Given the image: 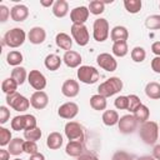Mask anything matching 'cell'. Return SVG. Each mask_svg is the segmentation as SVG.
<instances>
[{
    "mask_svg": "<svg viewBox=\"0 0 160 160\" xmlns=\"http://www.w3.org/2000/svg\"><path fill=\"white\" fill-rule=\"evenodd\" d=\"M139 136L146 145H155V142L159 139V125H158V122L148 120L144 124H141L140 130H139Z\"/></svg>",
    "mask_w": 160,
    "mask_h": 160,
    "instance_id": "obj_1",
    "label": "cell"
},
{
    "mask_svg": "<svg viewBox=\"0 0 160 160\" xmlns=\"http://www.w3.org/2000/svg\"><path fill=\"white\" fill-rule=\"evenodd\" d=\"M121 89H122V80L118 76H111L99 85L98 94H100L101 96L108 99V98L120 92Z\"/></svg>",
    "mask_w": 160,
    "mask_h": 160,
    "instance_id": "obj_2",
    "label": "cell"
},
{
    "mask_svg": "<svg viewBox=\"0 0 160 160\" xmlns=\"http://www.w3.org/2000/svg\"><path fill=\"white\" fill-rule=\"evenodd\" d=\"M25 40H26L25 31L21 28H12L5 32L2 42L11 49H16V48H20L25 42Z\"/></svg>",
    "mask_w": 160,
    "mask_h": 160,
    "instance_id": "obj_3",
    "label": "cell"
},
{
    "mask_svg": "<svg viewBox=\"0 0 160 160\" xmlns=\"http://www.w3.org/2000/svg\"><path fill=\"white\" fill-rule=\"evenodd\" d=\"M6 104H8L11 109H14L15 111H20V112L26 111V110L29 109V106L31 105V104H30V99L25 98L24 95L19 94L18 91L6 95Z\"/></svg>",
    "mask_w": 160,
    "mask_h": 160,
    "instance_id": "obj_4",
    "label": "cell"
},
{
    "mask_svg": "<svg viewBox=\"0 0 160 160\" xmlns=\"http://www.w3.org/2000/svg\"><path fill=\"white\" fill-rule=\"evenodd\" d=\"M76 75H78V79L80 80V82H84L88 85L95 84L100 78L99 71L94 66H89V65H81L78 69Z\"/></svg>",
    "mask_w": 160,
    "mask_h": 160,
    "instance_id": "obj_5",
    "label": "cell"
},
{
    "mask_svg": "<svg viewBox=\"0 0 160 160\" xmlns=\"http://www.w3.org/2000/svg\"><path fill=\"white\" fill-rule=\"evenodd\" d=\"M109 22L104 18H99L94 21L92 25V38L98 42H102L109 38Z\"/></svg>",
    "mask_w": 160,
    "mask_h": 160,
    "instance_id": "obj_6",
    "label": "cell"
},
{
    "mask_svg": "<svg viewBox=\"0 0 160 160\" xmlns=\"http://www.w3.org/2000/svg\"><path fill=\"white\" fill-rule=\"evenodd\" d=\"M70 32H71L72 40H75V42L79 46L88 45V42L90 40V34H89V30L85 26V24H72Z\"/></svg>",
    "mask_w": 160,
    "mask_h": 160,
    "instance_id": "obj_7",
    "label": "cell"
},
{
    "mask_svg": "<svg viewBox=\"0 0 160 160\" xmlns=\"http://www.w3.org/2000/svg\"><path fill=\"white\" fill-rule=\"evenodd\" d=\"M65 136L69 141H84V128L76 121H69L65 125Z\"/></svg>",
    "mask_w": 160,
    "mask_h": 160,
    "instance_id": "obj_8",
    "label": "cell"
},
{
    "mask_svg": "<svg viewBox=\"0 0 160 160\" xmlns=\"http://www.w3.org/2000/svg\"><path fill=\"white\" fill-rule=\"evenodd\" d=\"M138 121L135 119V116L132 114H126V115H122L120 119H119V122H118V126H119V131L121 134H131L136 130L138 128Z\"/></svg>",
    "mask_w": 160,
    "mask_h": 160,
    "instance_id": "obj_9",
    "label": "cell"
},
{
    "mask_svg": "<svg viewBox=\"0 0 160 160\" xmlns=\"http://www.w3.org/2000/svg\"><path fill=\"white\" fill-rule=\"evenodd\" d=\"M28 81H29L30 86L32 89H35L36 91H42L46 88V78L39 70H30Z\"/></svg>",
    "mask_w": 160,
    "mask_h": 160,
    "instance_id": "obj_10",
    "label": "cell"
},
{
    "mask_svg": "<svg viewBox=\"0 0 160 160\" xmlns=\"http://www.w3.org/2000/svg\"><path fill=\"white\" fill-rule=\"evenodd\" d=\"M96 62H98V65L101 69H104L105 71H109V72L115 71L116 68H118V61L109 52H101V54H99L98 58H96Z\"/></svg>",
    "mask_w": 160,
    "mask_h": 160,
    "instance_id": "obj_11",
    "label": "cell"
},
{
    "mask_svg": "<svg viewBox=\"0 0 160 160\" xmlns=\"http://www.w3.org/2000/svg\"><path fill=\"white\" fill-rule=\"evenodd\" d=\"M79 112V106L76 102L74 101H68V102H64L62 105L59 106L58 109V115L62 119H66V120H71L74 119Z\"/></svg>",
    "mask_w": 160,
    "mask_h": 160,
    "instance_id": "obj_12",
    "label": "cell"
},
{
    "mask_svg": "<svg viewBox=\"0 0 160 160\" xmlns=\"http://www.w3.org/2000/svg\"><path fill=\"white\" fill-rule=\"evenodd\" d=\"M90 11L86 6H76L70 11V20L72 24H85L89 19Z\"/></svg>",
    "mask_w": 160,
    "mask_h": 160,
    "instance_id": "obj_13",
    "label": "cell"
},
{
    "mask_svg": "<svg viewBox=\"0 0 160 160\" xmlns=\"http://www.w3.org/2000/svg\"><path fill=\"white\" fill-rule=\"evenodd\" d=\"M30 104L36 110H42L49 104V96L45 91H34L30 96Z\"/></svg>",
    "mask_w": 160,
    "mask_h": 160,
    "instance_id": "obj_14",
    "label": "cell"
},
{
    "mask_svg": "<svg viewBox=\"0 0 160 160\" xmlns=\"http://www.w3.org/2000/svg\"><path fill=\"white\" fill-rule=\"evenodd\" d=\"M80 91L79 82L74 79H66L61 86V94L66 98H75Z\"/></svg>",
    "mask_w": 160,
    "mask_h": 160,
    "instance_id": "obj_15",
    "label": "cell"
},
{
    "mask_svg": "<svg viewBox=\"0 0 160 160\" xmlns=\"http://www.w3.org/2000/svg\"><path fill=\"white\" fill-rule=\"evenodd\" d=\"M28 39L31 44L34 45H40L45 41L46 39V31L44 30V28L41 26H34L30 29L29 34H28Z\"/></svg>",
    "mask_w": 160,
    "mask_h": 160,
    "instance_id": "obj_16",
    "label": "cell"
},
{
    "mask_svg": "<svg viewBox=\"0 0 160 160\" xmlns=\"http://www.w3.org/2000/svg\"><path fill=\"white\" fill-rule=\"evenodd\" d=\"M62 61L65 62V65L68 68H71V69H75V68H80L81 65V55L78 52V51H74V50H69V51H65L64 56H62Z\"/></svg>",
    "mask_w": 160,
    "mask_h": 160,
    "instance_id": "obj_17",
    "label": "cell"
},
{
    "mask_svg": "<svg viewBox=\"0 0 160 160\" xmlns=\"http://www.w3.org/2000/svg\"><path fill=\"white\" fill-rule=\"evenodd\" d=\"M10 16L14 21H18V22H21L24 20L28 19L29 16V9L26 5H22V4H18V5H14L11 9H10Z\"/></svg>",
    "mask_w": 160,
    "mask_h": 160,
    "instance_id": "obj_18",
    "label": "cell"
},
{
    "mask_svg": "<svg viewBox=\"0 0 160 160\" xmlns=\"http://www.w3.org/2000/svg\"><path fill=\"white\" fill-rule=\"evenodd\" d=\"M65 152L69 156L79 158L85 152V145L84 141H69L65 146Z\"/></svg>",
    "mask_w": 160,
    "mask_h": 160,
    "instance_id": "obj_19",
    "label": "cell"
},
{
    "mask_svg": "<svg viewBox=\"0 0 160 160\" xmlns=\"http://www.w3.org/2000/svg\"><path fill=\"white\" fill-rule=\"evenodd\" d=\"M129 38V31L125 26H121V25H118V26H114L110 31V39L112 40V42H116V41H126Z\"/></svg>",
    "mask_w": 160,
    "mask_h": 160,
    "instance_id": "obj_20",
    "label": "cell"
},
{
    "mask_svg": "<svg viewBox=\"0 0 160 160\" xmlns=\"http://www.w3.org/2000/svg\"><path fill=\"white\" fill-rule=\"evenodd\" d=\"M64 142V139H62V135L58 131H52L48 135V139H46V146L50 149V150H58L61 148Z\"/></svg>",
    "mask_w": 160,
    "mask_h": 160,
    "instance_id": "obj_21",
    "label": "cell"
},
{
    "mask_svg": "<svg viewBox=\"0 0 160 160\" xmlns=\"http://www.w3.org/2000/svg\"><path fill=\"white\" fill-rule=\"evenodd\" d=\"M55 42H56L58 48H60L65 51H69V50H71V46H72V38H70V35L66 32H59L55 36Z\"/></svg>",
    "mask_w": 160,
    "mask_h": 160,
    "instance_id": "obj_22",
    "label": "cell"
},
{
    "mask_svg": "<svg viewBox=\"0 0 160 160\" xmlns=\"http://www.w3.org/2000/svg\"><path fill=\"white\" fill-rule=\"evenodd\" d=\"M69 12V4L65 0H56L52 5V14L56 18H65Z\"/></svg>",
    "mask_w": 160,
    "mask_h": 160,
    "instance_id": "obj_23",
    "label": "cell"
},
{
    "mask_svg": "<svg viewBox=\"0 0 160 160\" xmlns=\"http://www.w3.org/2000/svg\"><path fill=\"white\" fill-rule=\"evenodd\" d=\"M61 62H62V58H60V56L56 55V54H49V55L45 58V60H44L45 68H46L48 70H50V71L58 70V69L60 68Z\"/></svg>",
    "mask_w": 160,
    "mask_h": 160,
    "instance_id": "obj_24",
    "label": "cell"
},
{
    "mask_svg": "<svg viewBox=\"0 0 160 160\" xmlns=\"http://www.w3.org/2000/svg\"><path fill=\"white\" fill-rule=\"evenodd\" d=\"M145 94L151 100H159L160 99V84L156 81H150L145 86Z\"/></svg>",
    "mask_w": 160,
    "mask_h": 160,
    "instance_id": "obj_25",
    "label": "cell"
},
{
    "mask_svg": "<svg viewBox=\"0 0 160 160\" xmlns=\"http://www.w3.org/2000/svg\"><path fill=\"white\" fill-rule=\"evenodd\" d=\"M24 142H25V140H22V139H20V138H14V139L10 141V144L8 145L9 152H10L11 155H14V156L20 155L21 152H24Z\"/></svg>",
    "mask_w": 160,
    "mask_h": 160,
    "instance_id": "obj_26",
    "label": "cell"
},
{
    "mask_svg": "<svg viewBox=\"0 0 160 160\" xmlns=\"http://www.w3.org/2000/svg\"><path fill=\"white\" fill-rule=\"evenodd\" d=\"M101 119H102V122L106 125V126H114V125H116L118 122H119V114H118V111L116 110H105L104 112H102V116H101Z\"/></svg>",
    "mask_w": 160,
    "mask_h": 160,
    "instance_id": "obj_27",
    "label": "cell"
},
{
    "mask_svg": "<svg viewBox=\"0 0 160 160\" xmlns=\"http://www.w3.org/2000/svg\"><path fill=\"white\" fill-rule=\"evenodd\" d=\"M90 106L96 110V111H101V110H105L106 106H108V101H106V98L101 96L100 94H95L90 98Z\"/></svg>",
    "mask_w": 160,
    "mask_h": 160,
    "instance_id": "obj_28",
    "label": "cell"
},
{
    "mask_svg": "<svg viewBox=\"0 0 160 160\" xmlns=\"http://www.w3.org/2000/svg\"><path fill=\"white\" fill-rule=\"evenodd\" d=\"M29 74L26 72V69L22 66H16L11 70V78L18 82V85H22L26 79H28Z\"/></svg>",
    "mask_w": 160,
    "mask_h": 160,
    "instance_id": "obj_29",
    "label": "cell"
},
{
    "mask_svg": "<svg viewBox=\"0 0 160 160\" xmlns=\"http://www.w3.org/2000/svg\"><path fill=\"white\" fill-rule=\"evenodd\" d=\"M22 60H24V56H22V54H21L20 51H18V50H11V51H9L8 55H6V62H8L9 65L14 66V68L20 66V64L22 62Z\"/></svg>",
    "mask_w": 160,
    "mask_h": 160,
    "instance_id": "obj_30",
    "label": "cell"
},
{
    "mask_svg": "<svg viewBox=\"0 0 160 160\" xmlns=\"http://www.w3.org/2000/svg\"><path fill=\"white\" fill-rule=\"evenodd\" d=\"M132 115L135 116V119H136V121H138L139 124H144L145 121H148V120H149L150 110H149V108H148L146 105L141 104V105H140V108H138V110H136Z\"/></svg>",
    "mask_w": 160,
    "mask_h": 160,
    "instance_id": "obj_31",
    "label": "cell"
},
{
    "mask_svg": "<svg viewBox=\"0 0 160 160\" xmlns=\"http://www.w3.org/2000/svg\"><path fill=\"white\" fill-rule=\"evenodd\" d=\"M112 54L118 58H124L128 51H129V48H128V42L126 41H116L112 44Z\"/></svg>",
    "mask_w": 160,
    "mask_h": 160,
    "instance_id": "obj_32",
    "label": "cell"
},
{
    "mask_svg": "<svg viewBox=\"0 0 160 160\" xmlns=\"http://www.w3.org/2000/svg\"><path fill=\"white\" fill-rule=\"evenodd\" d=\"M18 82L10 76V78H6L2 82H1V90L9 95V94H12V92H16V89H18Z\"/></svg>",
    "mask_w": 160,
    "mask_h": 160,
    "instance_id": "obj_33",
    "label": "cell"
},
{
    "mask_svg": "<svg viewBox=\"0 0 160 160\" xmlns=\"http://www.w3.org/2000/svg\"><path fill=\"white\" fill-rule=\"evenodd\" d=\"M124 6L128 12L130 14H138L141 10L142 2L141 0H125L124 1Z\"/></svg>",
    "mask_w": 160,
    "mask_h": 160,
    "instance_id": "obj_34",
    "label": "cell"
},
{
    "mask_svg": "<svg viewBox=\"0 0 160 160\" xmlns=\"http://www.w3.org/2000/svg\"><path fill=\"white\" fill-rule=\"evenodd\" d=\"M90 14L92 15H100L105 11V2L104 1H100V0H92L90 1L89 6H88Z\"/></svg>",
    "mask_w": 160,
    "mask_h": 160,
    "instance_id": "obj_35",
    "label": "cell"
},
{
    "mask_svg": "<svg viewBox=\"0 0 160 160\" xmlns=\"http://www.w3.org/2000/svg\"><path fill=\"white\" fill-rule=\"evenodd\" d=\"M130 55H131L132 61H135V62H142V61L145 60V58H146V51H145V49L141 48V46H135V48L131 50Z\"/></svg>",
    "mask_w": 160,
    "mask_h": 160,
    "instance_id": "obj_36",
    "label": "cell"
},
{
    "mask_svg": "<svg viewBox=\"0 0 160 160\" xmlns=\"http://www.w3.org/2000/svg\"><path fill=\"white\" fill-rule=\"evenodd\" d=\"M145 26L150 30H160V15L154 14L146 18Z\"/></svg>",
    "mask_w": 160,
    "mask_h": 160,
    "instance_id": "obj_37",
    "label": "cell"
},
{
    "mask_svg": "<svg viewBox=\"0 0 160 160\" xmlns=\"http://www.w3.org/2000/svg\"><path fill=\"white\" fill-rule=\"evenodd\" d=\"M41 135H42V132H41V130H40V128H34V129H30V130H25L24 131V138L26 139V140H30V141H38V140H40V138H41Z\"/></svg>",
    "mask_w": 160,
    "mask_h": 160,
    "instance_id": "obj_38",
    "label": "cell"
},
{
    "mask_svg": "<svg viewBox=\"0 0 160 160\" xmlns=\"http://www.w3.org/2000/svg\"><path fill=\"white\" fill-rule=\"evenodd\" d=\"M128 99H129V106H128V110L130 111V114H134L138 108H140V105L142 104L140 98L135 94H131V95H128Z\"/></svg>",
    "mask_w": 160,
    "mask_h": 160,
    "instance_id": "obj_39",
    "label": "cell"
},
{
    "mask_svg": "<svg viewBox=\"0 0 160 160\" xmlns=\"http://www.w3.org/2000/svg\"><path fill=\"white\" fill-rule=\"evenodd\" d=\"M12 140V135H11V131L4 126L0 128V145L4 148L6 145L10 144V141Z\"/></svg>",
    "mask_w": 160,
    "mask_h": 160,
    "instance_id": "obj_40",
    "label": "cell"
},
{
    "mask_svg": "<svg viewBox=\"0 0 160 160\" xmlns=\"http://www.w3.org/2000/svg\"><path fill=\"white\" fill-rule=\"evenodd\" d=\"M11 129L15 130V131L25 130V118H24V115H18V116L12 118V120H11Z\"/></svg>",
    "mask_w": 160,
    "mask_h": 160,
    "instance_id": "obj_41",
    "label": "cell"
},
{
    "mask_svg": "<svg viewBox=\"0 0 160 160\" xmlns=\"http://www.w3.org/2000/svg\"><path fill=\"white\" fill-rule=\"evenodd\" d=\"M114 105L119 110H128V106H129V99H128V96H125V95L118 96L115 99V101H114Z\"/></svg>",
    "mask_w": 160,
    "mask_h": 160,
    "instance_id": "obj_42",
    "label": "cell"
},
{
    "mask_svg": "<svg viewBox=\"0 0 160 160\" xmlns=\"http://www.w3.org/2000/svg\"><path fill=\"white\" fill-rule=\"evenodd\" d=\"M24 152H26L28 155H34L36 152H39V148L36 145L35 141H30V140H25L24 142Z\"/></svg>",
    "mask_w": 160,
    "mask_h": 160,
    "instance_id": "obj_43",
    "label": "cell"
},
{
    "mask_svg": "<svg viewBox=\"0 0 160 160\" xmlns=\"http://www.w3.org/2000/svg\"><path fill=\"white\" fill-rule=\"evenodd\" d=\"M24 118H25V130H30V129H34V128L38 126V121H36V118L34 115L25 114Z\"/></svg>",
    "mask_w": 160,
    "mask_h": 160,
    "instance_id": "obj_44",
    "label": "cell"
},
{
    "mask_svg": "<svg viewBox=\"0 0 160 160\" xmlns=\"http://www.w3.org/2000/svg\"><path fill=\"white\" fill-rule=\"evenodd\" d=\"M111 160H134V156H132L131 154H129L128 151L119 150V151H116V152L112 155Z\"/></svg>",
    "mask_w": 160,
    "mask_h": 160,
    "instance_id": "obj_45",
    "label": "cell"
},
{
    "mask_svg": "<svg viewBox=\"0 0 160 160\" xmlns=\"http://www.w3.org/2000/svg\"><path fill=\"white\" fill-rule=\"evenodd\" d=\"M10 119V110L6 106H0V124L4 125Z\"/></svg>",
    "mask_w": 160,
    "mask_h": 160,
    "instance_id": "obj_46",
    "label": "cell"
},
{
    "mask_svg": "<svg viewBox=\"0 0 160 160\" xmlns=\"http://www.w3.org/2000/svg\"><path fill=\"white\" fill-rule=\"evenodd\" d=\"M10 16V10L6 5H0V22H6Z\"/></svg>",
    "mask_w": 160,
    "mask_h": 160,
    "instance_id": "obj_47",
    "label": "cell"
},
{
    "mask_svg": "<svg viewBox=\"0 0 160 160\" xmlns=\"http://www.w3.org/2000/svg\"><path fill=\"white\" fill-rule=\"evenodd\" d=\"M151 69H152L156 74H160V56H155V58L151 60Z\"/></svg>",
    "mask_w": 160,
    "mask_h": 160,
    "instance_id": "obj_48",
    "label": "cell"
},
{
    "mask_svg": "<svg viewBox=\"0 0 160 160\" xmlns=\"http://www.w3.org/2000/svg\"><path fill=\"white\" fill-rule=\"evenodd\" d=\"M78 160H99V158H98L95 154H92V152L85 151L82 155H80V156L78 158Z\"/></svg>",
    "mask_w": 160,
    "mask_h": 160,
    "instance_id": "obj_49",
    "label": "cell"
},
{
    "mask_svg": "<svg viewBox=\"0 0 160 160\" xmlns=\"http://www.w3.org/2000/svg\"><path fill=\"white\" fill-rule=\"evenodd\" d=\"M151 51H152L156 56H160V41L152 42V45H151Z\"/></svg>",
    "mask_w": 160,
    "mask_h": 160,
    "instance_id": "obj_50",
    "label": "cell"
},
{
    "mask_svg": "<svg viewBox=\"0 0 160 160\" xmlns=\"http://www.w3.org/2000/svg\"><path fill=\"white\" fill-rule=\"evenodd\" d=\"M152 158L155 160H160V144L154 146V149H152Z\"/></svg>",
    "mask_w": 160,
    "mask_h": 160,
    "instance_id": "obj_51",
    "label": "cell"
},
{
    "mask_svg": "<svg viewBox=\"0 0 160 160\" xmlns=\"http://www.w3.org/2000/svg\"><path fill=\"white\" fill-rule=\"evenodd\" d=\"M10 152L9 150H5V149H0V160H9L10 159Z\"/></svg>",
    "mask_w": 160,
    "mask_h": 160,
    "instance_id": "obj_52",
    "label": "cell"
},
{
    "mask_svg": "<svg viewBox=\"0 0 160 160\" xmlns=\"http://www.w3.org/2000/svg\"><path fill=\"white\" fill-rule=\"evenodd\" d=\"M29 160H45V156L41 152H36L34 155H30V159Z\"/></svg>",
    "mask_w": 160,
    "mask_h": 160,
    "instance_id": "obj_53",
    "label": "cell"
},
{
    "mask_svg": "<svg viewBox=\"0 0 160 160\" xmlns=\"http://www.w3.org/2000/svg\"><path fill=\"white\" fill-rule=\"evenodd\" d=\"M54 0H41L40 1V4L44 6V8H50V6H52L54 5Z\"/></svg>",
    "mask_w": 160,
    "mask_h": 160,
    "instance_id": "obj_54",
    "label": "cell"
},
{
    "mask_svg": "<svg viewBox=\"0 0 160 160\" xmlns=\"http://www.w3.org/2000/svg\"><path fill=\"white\" fill-rule=\"evenodd\" d=\"M138 160H155L154 158H152V155L150 156V155H142V156H140Z\"/></svg>",
    "mask_w": 160,
    "mask_h": 160,
    "instance_id": "obj_55",
    "label": "cell"
},
{
    "mask_svg": "<svg viewBox=\"0 0 160 160\" xmlns=\"http://www.w3.org/2000/svg\"><path fill=\"white\" fill-rule=\"evenodd\" d=\"M14 160H22V159H19V158H16V159H14Z\"/></svg>",
    "mask_w": 160,
    "mask_h": 160,
    "instance_id": "obj_56",
    "label": "cell"
},
{
    "mask_svg": "<svg viewBox=\"0 0 160 160\" xmlns=\"http://www.w3.org/2000/svg\"><path fill=\"white\" fill-rule=\"evenodd\" d=\"M159 9H160V4H159Z\"/></svg>",
    "mask_w": 160,
    "mask_h": 160,
    "instance_id": "obj_57",
    "label": "cell"
}]
</instances>
